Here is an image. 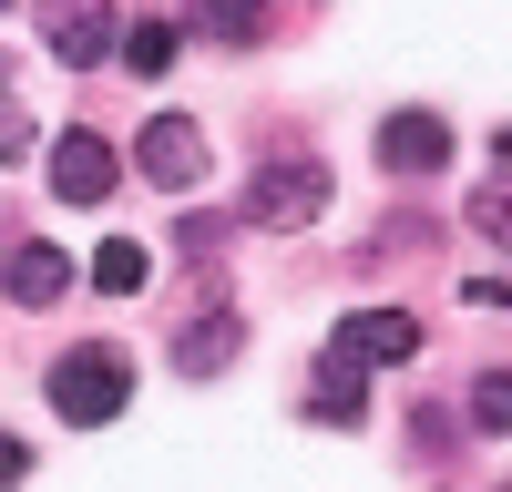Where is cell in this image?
Returning <instances> with one entry per match:
<instances>
[{
	"label": "cell",
	"mask_w": 512,
	"mask_h": 492,
	"mask_svg": "<svg viewBox=\"0 0 512 492\" xmlns=\"http://www.w3.org/2000/svg\"><path fill=\"white\" fill-rule=\"evenodd\" d=\"M123 390H134V369H123L113 349H72V359H52V410L62 421H123Z\"/></svg>",
	"instance_id": "6da1fadb"
},
{
	"label": "cell",
	"mask_w": 512,
	"mask_h": 492,
	"mask_svg": "<svg viewBox=\"0 0 512 492\" xmlns=\"http://www.w3.org/2000/svg\"><path fill=\"white\" fill-rule=\"evenodd\" d=\"M134 164H144V185H154V195H195V185H205V123L154 113L144 134H134Z\"/></svg>",
	"instance_id": "7a4b0ae2"
},
{
	"label": "cell",
	"mask_w": 512,
	"mask_h": 492,
	"mask_svg": "<svg viewBox=\"0 0 512 492\" xmlns=\"http://www.w3.org/2000/svg\"><path fill=\"white\" fill-rule=\"evenodd\" d=\"M41 41H52L72 72H93L103 52H123V11L113 0H41Z\"/></svg>",
	"instance_id": "3957f363"
},
{
	"label": "cell",
	"mask_w": 512,
	"mask_h": 492,
	"mask_svg": "<svg viewBox=\"0 0 512 492\" xmlns=\"http://www.w3.org/2000/svg\"><path fill=\"white\" fill-rule=\"evenodd\" d=\"M328 205V164H308V154H287V164H267V175L246 185V216L256 226H308Z\"/></svg>",
	"instance_id": "277c9868"
},
{
	"label": "cell",
	"mask_w": 512,
	"mask_h": 492,
	"mask_svg": "<svg viewBox=\"0 0 512 492\" xmlns=\"http://www.w3.org/2000/svg\"><path fill=\"white\" fill-rule=\"evenodd\" d=\"M113 185H123V175H113V144H103V134H62V144H52V195H62V205H103Z\"/></svg>",
	"instance_id": "5b68a950"
},
{
	"label": "cell",
	"mask_w": 512,
	"mask_h": 492,
	"mask_svg": "<svg viewBox=\"0 0 512 492\" xmlns=\"http://www.w3.org/2000/svg\"><path fill=\"white\" fill-rule=\"evenodd\" d=\"M338 349L369 359V369H390V359L420 349V318H410V308H359V318H338Z\"/></svg>",
	"instance_id": "8992f818"
},
{
	"label": "cell",
	"mask_w": 512,
	"mask_h": 492,
	"mask_svg": "<svg viewBox=\"0 0 512 492\" xmlns=\"http://www.w3.org/2000/svg\"><path fill=\"white\" fill-rule=\"evenodd\" d=\"M441 154H451L441 113H390V123H379V164H390V175H431Z\"/></svg>",
	"instance_id": "52a82bcc"
},
{
	"label": "cell",
	"mask_w": 512,
	"mask_h": 492,
	"mask_svg": "<svg viewBox=\"0 0 512 492\" xmlns=\"http://www.w3.org/2000/svg\"><path fill=\"white\" fill-rule=\"evenodd\" d=\"M0 287H11L21 308H52L62 287H72V257H62V246H41V236H31V246H11V257H0Z\"/></svg>",
	"instance_id": "ba28073f"
},
{
	"label": "cell",
	"mask_w": 512,
	"mask_h": 492,
	"mask_svg": "<svg viewBox=\"0 0 512 492\" xmlns=\"http://www.w3.org/2000/svg\"><path fill=\"white\" fill-rule=\"evenodd\" d=\"M359 390H369V359H349V349L328 339L318 380H308V410H318V421H359Z\"/></svg>",
	"instance_id": "9c48e42d"
},
{
	"label": "cell",
	"mask_w": 512,
	"mask_h": 492,
	"mask_svg": "<svg viewBox=\"0 0 512 492\" xmlns=\"http://www.w3.org/2000/svg\"><path fill=\"white\" fill-rule=\"evenodd\" d=\"M236 339H246V328H236L226 308H205V318L185 328V339H175V369H185V380H216V369L236 359Z\"/></svg>",
	"instance_id": "30bf717a"
},
{
	"label": "cell",
	"mask_w": 512,
	"mask_h": 492,
	"mask_svg": "<svg viewBox=\"0 0 512 492\" xmlns=\"http://www.w3.org/2000/svg\"><path fill=\"white\" fill-rule=\"evenodd\" d=\"M175 52H185V21H134V31H123V62H134L144 82L175 72Z\"/></svg>",
	"instance_id": "8fae6325"
},
{
	"label": "cell",
	"mask_w": 512,
	"mask_h": 492,
	"mask_svg": "<svg viewBox=\"0 0 512 492\" xmlns=\"http://www.w3.org/2000/svg\"><path fill=\"white\" fill-rule=\"evenodd\" d=\"M144 267H154V257H144L134 236H103V246H93V287H103V298H134Z\"/></svg>",
	"instance_id": "7c38bea8"
},
{
	"label": "cell",
	"mask_w": 512,
	"mask_h": 492,
	"mask_svg": "<svg viewBox=\"0 0 512 492\" xmlns=\"http://www.w3.org/2000/svg\"><path fill=\"white\" fill-rule=\"evenodd\" d=\"M472 236H482V246H502V257H512V175L472 185Z\"/></svg>",
	"instance_id": "4fadbf2b"
},
{
	"label": "cell",
	"mask_w": 512,
	"mask_h": 492,
	"mask_svg": "<svg viewBox=\"0 0 512 492\" xmlns=\"http://www.w3.org/2000/svg\"><path fill=\"white\" fill-rule=\"evenodd\" d=\"M195 31L205 41H256V0H195Z\"/></svg>",
	"instance_id": "5bb4252c"
},
{
	"label": "cell",
	"mask_w": 512,
	"mask_h": 492,
	"mask_svg": "<svg viewBox=\"0 0 512 492\" xmlns=\"http://www.w3.org/2000/svg\"><path fill=\"white\" fill-rule=\"evenodd\" d=\"M472 421L482 431H512V369H482V380H472Z\"/></svg>",
	"instance_id": "9a60e30c"
},
{
	"label": "cell",
	"mask_w": 512,
	"mask_h": 492,
	"mask_svg": "<svg viewBox=\"0 0 512 492\" xmlns=\"http://www.w3.org/2000/svg\"><path fill=\"white\" fill-rule=\"evenodd\" d=\"M11 154H31V113H21L11 93H0V164H11Z\"/></svg>",
	"instance_id": "2e32d148"
},
{
	"label": "cell",
	"mask_w": 512,
	"mask_h": 492,
	"mask_svg": "<svg viewBox=\"0 0 512 492\" xmlns=\"http://www.w3.org/2000/svg\"><path fill=\"white\" fill-rule=\"evenodd\" d=\"M21 472H31V451H21L11 431H0V482H21Z\"/></svg>",
	"instance_id": "e0dca14e"
},
{
	"label": "cell",
	"mask_w": 512,
	"mask_h": 492,
	"mask_svg": "<svg viewBox=\"0 0 512 492\" xmlns=\"http://www.w3.org/2000/svg\"><path fill=\"white\" fill-rule=\"evenodd\" d=\"M0 11H11V0H0Z\"/></svg>",
	"instance_id": "ac0fdd59"
}]
</instances>
